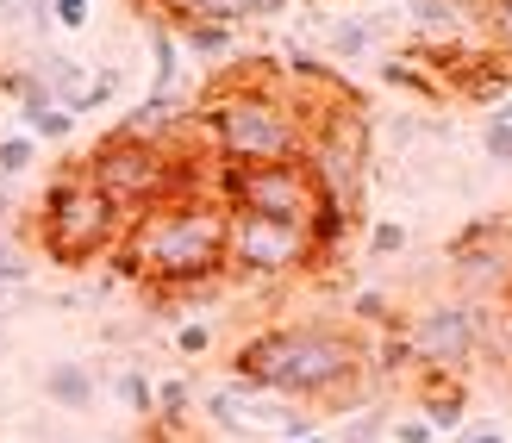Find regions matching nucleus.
Listing matches in <instances>:
<instances>
[{
  "label": "nucleus",
  "instance_id": "0eeeda50",
  "mask_svg": "<svg viewBox=\"0 0 512 443\" xmlns=\"http://www.w3.org/2000/svg\"><path fill=\"white\" fill-rule=\"evenodd\" d=\"M219 194H225V213H256V219L306 225L313 238H319V219H331L319 181H313V169H306L300 156H294V163H219Z\"/></svg>",
  "mask_w": 512,
  "mask_h": 443
},
{
  "label": "nucleus",
  "instance_id": "9b49d317",
  "mask_svg": "<svg viewBox=\"0 0 512 443\" xmlns=\"http://www.w3.org/2000/svg\"><path fill=\"white\" fill-rule=\"evenodd\" d=\"M0 94L19 107V119H25V132H32V138H50V144H57V138L75 132V113L38 82V69H0Z\"/></svg>",
  "mask_w": 512,
  "mask_h": 443
},
{
  "label": "nucleus",
  "instance_id": "c85d7f7f",
  "mask_svg": "<svg viewBox=\"0 0 512 443\" xmlns=\"http://www.w3.org/2000/svg\"><path fill=\"white\" fill-rule=\"evenodd\" d=\"M94 13V0H50V25H63V32H82Z\"/></svg>",
  "mask_w": 512,
  "mask_h": 443
},
{
  "label": "nucleus",
  "instance_id": "7ed1b4c3",
  "mask_svg": "<svg viewBox=\"0 0 512 443\" xmlns=\"http://www.w3.org/2000/svg\"><path fill=\"white\" fill-rule=\"evenodd\" d=\"M194 119H207L219 163H294L306 150V100L275 82H238Z\"/></svg>",
  "mask_w": 512,
  "mask_h": 443
},
{
  "label": "nucleus",
  "instance_id": "4c0bfd02",
  "mask_svg": "<svg viewBox=\"0 0 512 443\" xmlns=\"http://www.w3.org/2000/svg\"><path fill=\"white\" fill-rule=\"evenodd\" d=\"M456 7H475V13H481V0H456Z\"/></svg>",
  "mask_w": 512,
  "mask_h": 443
},
{
  "label": "nucleus",
  "instance_id": "dca6fc26",
  "mask_svg": "<svg viewBox=\"0 0 512 443\" xmlns=\"http://www.w3.org/2000/svg\"><path fill=\"white\" fill-rule=\"evenodd\" d=\"M325 50H331V63H363L369 50H375V19H331L325 25Z\"/></svg>",
  "mask_w": 512,
  "mask_h": 443
},
{
  "label": "nucleus",
  "instance_id": "423d86ee",
  "mask_svg": "<svg viewBox=\"0 0 512 443\" xmlns=\"http://www.w3.org/2000/svg\"><path fill=\"white\" fill-rule=\"evenodd\" d=\"M82 169L125 206V213H144V206H157L169 194H194V181L175 163V144L132 138V132H119V125L82 156Z\"/></svg>",
  "mask_w": 512,
  "mask_h": 443
},
{
  "label": "nucleus",
  "instance_id": "2eb2a0df",
  "mask_svg": "<svg viewBox=\"0 0 512 443\" xmlns=\"http://www.w3.org/2000/svg\"><path fill=\"white\" fill-rule=\"evenodd\" d=\"M419 419L431 431H463V381H456V375H425Z\"/></svg>",
  "mask_w": 512,
  "mask_h": 443
},
{
  "label": "nucleus",
  "instance_id": "39448f33",
  "mask_svg": "<svg viewBox=\"0 0 512 443\" xmlns=\"http://www.w3.org/2000/svg\"><path fill=\"white\" fill-rule=\"evenodd\" d=\"M300 163L313 169V181H319V194H325L331 213L356 219L363 188H369V119H363V107H319V113H306Z\"/></svg>",
  "mask_w": 512,
  "mask_h": 443
},
{
  "label": "nucleus",
  "instance_id": "6e6552de",
  "mask_svg": "<svg viewBox=\"0 0 512 443\" xmlns=\"http://www.w3.org/2000/svg\"><path fill=\"white\" fill-rule=\"evenodd\" d=\"M319 263V238L306 225L256 219V213H225V275L244 281H281Z\"/></svg>",
  "mask_w": 512,
  "mask_h": 443
},
{
  "label": "nucleus",
  "instance_id": "f704fd0d",
  "mask_svg": "<svg viewBox=\"0 0 512 443\" xmlns=\"http://www.w3.org/2000/svg\"><path fill=\"white\" fill-rule=\"evenodd\" d=\"M456 443H506L500 425H469V431H456Z\"/></svg>",
  "mask_w": 512,
  "mask_h": 443
},
{
  "label": "nucleus",
  "instance_id": "4468645a",
  "mask_svg": "<svg viewBox=\"0 0 512 443\" xmlns=\"http://www.w3.org/2000/svg\"><path fill=\"white\" fill-rule=\"evenodd\" d=\"M44 394H50L57 412H88L100 387L88 375V362H50V369H44Z\"/></svg>",
  "mask_w": 512,
  "mask_h": 443
},
{
  "label": "nucleus",
  "instance_id": "a878e982",
  "mask_svg": "<svg viewBox=\"0 0 512 443\" xmlns=\"http://www.w3.org/2000/svg\"><path fill=\"white\" fill-rule=\"evenodd\" d=\"M188 406H194V387H188V381H163V387H157V419H169V425H175Z\"/></svg>",
  "mask_w": 512,
  "mask_h": 443
},
{
  "label": "nucleus",
  "instance_id": "f257e3e1",
  "mask_svg": "<svg viewBox=\"0 0 512 443\" xmlns=\"http://www.w3.org/2000/svg\"><path fill=\"white\" fill-rule=\"evenodd\" d=\"M119 263L157 294H200L225 275V200L169 194L125 219Z\"/></svg>",
  "mask_w": 512,
  "mask_h": 443
},
{
  "label": "nucleus",
  "instance_id": "412c9836",
  "mask_svg": "<svg viewBox=\"0 0 512 443\" xmlns=\"http://www.w3.org/2000/svg\"><path fill=\"white\" fill-rule=\"evenodd\" d=\"M32 163H38V138L32 132H7V138H0V181H19Z\"/></svg>",
  "mask_w": 512,
  "mask_h": 443
},
{
  "label": "nucleus",
  "instance_id": "cd10ccee",
  "mask_svg": "<svg viewBox=\"0 0 512 443\" xmlns=\"http://www.w3.org/2000/svg\"><path fill=\"white\" fill-rule=\"evenodd\" d=\"M400 250H406V225H400V219H381V225L369 231V256L381 263V256H400Z\"/></svg>",
  "mask_w": 512,
  "mask_h": 443
},
{
  "label": "nucleus",
  "instance_id": "473e14b6",
  "mask_svg": "<svg viewBox=\"0 0 512 443\" xmlns=\"http://www.w3.org/2000/svg\"><path fill=\"white\" fill-rule=\"evenodd\" d=\"M175 344H182V356H207L213 331H207V325H182V331H175Z\"/></svg>",
  "mask_w": 512,
  "mask_h": 443
},
{
  "label": "nucleus",
  "instance_id": "393cba45",
  "mask_svg": "<svg viewBox=\"0 0 512 443\" xmlns=\"http://www.w3.org/2000/svg\"><path fill=\"white\" fill-rule=\"evenodd\" d=\"M388 425H394L388 412H356V419L344 425V437H338V443H381V437H388Z\"/></svg>",
  "mask_w": 512,
  "mask_h": 443
},
{
  "label": "nucleus",
  "instance_id": "f8f14e48",
  "mask_svg": "<svg viewBox=\"0 0 512 443\" xmlns=\"http://www.w3.org/2000/svg\"><path fill=\"white\" fill-rule=\"evenodd\" d=\"M144 38H150V94H175L182 88V38L163 13H144Z\"/></svg>",
  "mask_w": 512,
  "mask_h": 443
},
{
  "label": "nucleus",
  "instance_id": "aec40b11",
  "mask_svg": "<svg viewBox=\"0 0 512 443\" xmlns=\"http://www.w3.org/2000/svg\"><path fill=\"white\" fill-rule=\"evenodd\" d=\"M475 19H481V32H488V50L512 63V0H481Z\"/></svg>",
  "mask_w": 512,
  "mask_h": 443
},
{
  "label": "nucleus",
  "instance_id": "ea45409f",
  "mask_svg": "<svg viewBox=\"0 0 512 443\" xmlns=\"http://www.w3.org/2000/svg\"><path fill=\"white\" fill-rule=\"evenodd\" d=\"M313 7H331V0H313Z\"/></svg>",
  "mask_w": 512,
  "mask_h": 443
},
{
  "label": "nucleus",
  "instance_id": "a211bd4d",
  "mask_svg": "<svg viewBox=\"0 0 512 443\" xmlns=\"http://www.w3.org/2000/svg\"><path fill=\"white\" fill-rule=\"evenodd\" d=\"M175 38H182V57H200V63H213L232 50L238 38V25H213V19H188V25H175Z\"/></svg>",
  "mask_w": 512,
  "mask_h": 443
},
{
  "label": "nucleus",
  "instance_id": "bb28decb",
  "mask_svg": "<svg viewBox=\"0 0 512 443\" xmlns=\"http://www.w3.org/2000/svg\"><path fill=\"white\" fill-rule=\"evenodd\" d=\"M0 288H32V263H25V250H13L0 238Z\"/></svg>",
  "mask_w": 512,
  "mask_h": 443
},
{
  "label": "nucleus",
  "instance_id": "2f4dec72",
  "mask_svg": "<svg viewBox=\"0 0 512 443\" xmlns=\"http://www.w3.org/2000/svg\"><path fill=\"white\" fill-rule=\"evenodd\" d=\"M356 319H369V325H394V312H388V300H381V294H356Z\"/></svg>",
  "mask_w": 512,
  "mask_h": 443
},
{
  "label": "nucleus",
  "instance_id": "c756f323",
  "mask_svg": "<svg viewBox=\"0 0 512 443\" xmlns=\"http://www.w3.org/2000/svg\"><path fill=\"white\" fill-rule=\"evenodd\" d=\"M113 94H119V63L94 75V88H88V100H82V113H100V107H107V100H113Z\"/></svg>",
  "mask_w": 512,
  "mask_h": 443
},
{
  "label": "nucleus",
  "instance_id": "58836bf2",
  "mask_svg": "<svg viewBox=\"0 0 512 443\" xmlns=\"http://www.w3.org/2000/svg\"><path fill=\"white\" fill-rule=\"evenodd\" d=\"M0 312H7V288H0Z\"/></svg>",
  "mask_w": 512,
  "mask_h": 443
},
{
  "label": "nucleus",
  "instance_id": "5701e85b",
  "mask_svg": "<svg viewBox=\"0 0 512 443\" xmlns=\"http://www.w3.org/2000/svg\"><path fill=\"white\" fill-rule=\"evenodd\" d=\"M0 25H32V32H50V0H0Z\"/></svg>",
  "mask_w": 512,
  "mask_h": 443
},
{
  "label": "nucleus",
  "instance_id": "4be33fe9",
  "mask_svg": "<svg viewBox=\"0 0 512 443\" xmlns=\"http://www.w3.org/2000/svg\"><path fill=\"white\" fill-rule=\"evenodd\" d=\"M119 400L138 412V419H157V381H150L144 369H125L119 375Z\"/></svg>",
  "mask_w": 512,
  "mask_h": 443
},
{
  "label": "nucleus",
  "instance_id": "6ab92c4d",
  "mask_svg": "<svg viewBox=\"0 0 512 443\" xmlns=\"http://www.w3.org/2000/svg\"><path fill=\"white\" fill-rule=\"evenodd\" d=\"M381 82L419 94V100H444V82H438V75H425L419 57H388V63H381Z\"/></svg>",
  "mask_w": 512,
  "mask_h": 443
},
{
  "label": "nucleus",
  "instance_id": "9d476101",
  "mask_svg": "<svg viewBox=\"0 0 512 443\" xmlns=\"http://www.w3.org/2000/svg\"><path fill=\"white\" fill-rule=\"evenodd\" d=\"M512 225L506 219H469L463 231L450 238V269L463 281H481V288H506L512 281Z\"/></svg>",
  "mask_w": 512,
  "mask_h": 443
},
{
  "label": "nucleus",
  "instance_id": "7c9ffc66",
  "mask_svg": "<svg viewBox=\"0 0 512 443\" xmlns=\"http://www.w3.org/2000/svg\"><path fill=\"white\" fill-rule=\"evenodd\" d=\"M388 437H394V443H431L438 431H431L419 412H406V419H394V425H388Z\"/></svg>",
  "mask_w": 512,
  "mask_h": 443
},
{
  "label": "nucleus",
  "instance_id": "b1692460",
  "mask_svg": "<svg viewBox=\"0 0 512 443\" xmlns=\"http://www.w3.org/2000/svg\"><path fill=\"white\" fill-rule=\"evenodd\" d=\"M481 150H488V163H500V169H512V125L488 113V125H481Z\"/></svg>",
  "mask_w": 512,
  "mask_h": 443
},
{
  "label": "nucleus",
  "instance_id": "c9c22d12",
  "mask_svg": "<svg viewBox=\"0 0 512 443\" xmlns=\"http://www.w3.org/2000/svg\"><path fill=\"white\" fill-rule=\"evenodd\" d=\"M494 119H506V125H512V94H506V100H500V107H494Z\"/></svg>",
  "mask_w": 512,
  "mask_h": 443
},
{
  "label": "nucleus",
  "instance_id": "ddd939ff",
  "mask_svg": "<svg viewBox=\"0 0 512 443\" xmlns=\"http://www.w3.org/2000/svg\"><path fill=\"white\" fill-rule=\"evenodd\" d=\"M32 69H38V82H44L50 94H57L75 119H82V100H88V88H94V75H88L82 63H75L69 50H44V57H38Z\"/></svg>",
  "mask_w": 512,
  "mask_h": 443
},
{
  "label": "nucleus",
  "instance_id": "f3484780",
  "mask_svg": "<svg viewBox=\"0 0 512 443\" xmlns=\"http://www.w3.org/2000/svg\"><path fill=\"white\" fill-rule=\"evenodd\" d=\"M469 13L456 7V0H413V32L419 38H438V44H456L463 38Z\"/></svg>",
  "mask_w": 512,
  "mask_h": 443
},
{
  "label": "nucleus",
  "instance_id": "1a4fd4ad",
  "mask_svg": "<svg viewBox=\"0 0 512 443\" xmlns=\"http://www.w3.org/2000/svg\"><path fill=\"white\" fill-rule=\"evenodd\" d=\"M406 344L425 375H463L481 350V312L469 300H431L406 319Z\"/></svg>",
  "mask_w": 512,
  "mask_h": 443
},
{
  "label": "nucleus",
  "instance_id": "72a5a7b5",
  "mask_svg": "<svg viewBox=\"0 0 512 443\" xmlns=\"http://www.w3.org/2000/svg\"><path fill=\"white\" fill-rule=\"evenodd\" d=\"M288 0H244V19H281Z\"/></svg>",
  "mask_w": 512,
  "mask_h": 443
},
{
  "label": "nucleus",
  "instance_id": "f03ea898",
  "mask_svg": "<svg viewBox=\"0 0 512 443\" xmlns=\"http://www.w3.org/2000/svg\"><path fill=\"white\" fill-rule=\"evenodd\" d=\"M232 375L263 387L275 400H356L363 387V344L344 325L325 319H300V325H269L244 337L232 350Z\"/></svg>",
  "mask_w": 512,
  "mask_h": 443
},
{
  "label": "nucleus",
  "instance_id": "e433bc0d",
  "mask_svg": "<svg viewBox=\"0 0 512 443\" xmlns=\"http://www.w3.org/2000/svg\"><path fill=\"white\" fill-rule=\"evenodd\" d=\"M288 443H325V437H319V431H306V437H288Z\"/></svg>",
  "mask_w": 512,
  "mask_h": 443
},
{
  "label": "nucleus",
  "instance_id": "20e7f679",
  "mask_svg": "<svg viewBox=\"0 0 512 443\" xmlns=\"http://www.w3.org/2000/svg\"><path fill=\"white\" fill-rule=\"evenodd\" d=\"M125 219L132 213H125L82 163H69V169L50 175V188L38 200V250L50 256V263H63V269H82V263H94V256L119 250Z\"/></svg>",
  "mask_w": 512,
  "mask_h": 443
}]
</instances>
